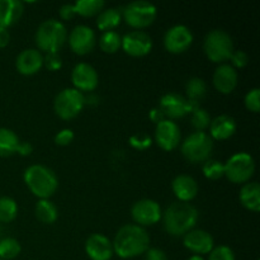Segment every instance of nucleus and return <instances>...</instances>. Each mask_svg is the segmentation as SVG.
Returning <instances> with one entry per match:
<instances>
[{"instance_id": "11", "label": "nucleus", "mask_w": 260, "mask_h": 260, "mask_svg": "<svg viewBox=\"0 0 260 260\" xmlns=\"http://www.w3.org/2000/svg\"><path fill=\"white\" fill-rule=\"evenodd\" d=\"M193 42V33L187 25L175 24L170 27L164 35V46L169 52L182 53L190 47Z\"/></svg>"}, {"instance_id": "35", "label": "nucleus", "mask_w": 260, "mask_h": 260, "mask_svg": "<svg viewBox=\"0 0 260 260\" xmlns=\"http://www.w3.org/2000/svg\"><path fill=\"white\" fill-rule=\"evenodd\" d=\"M245 107L250 112L254 113H258L260 108V89L259 88H253L246 93L245 99Z\"/></svg>"}, {"instance_id": "14", "label": "nucleus", "mask_w": 260, "mask_h": 260, "mask_svg": "<svg viewBox=\"0 0 260 260\" xmlns=\"http://www.w3.org/2000/svg\"><path fill=\"white\" fill-rule=\"evenodd\" d=\"M121 47L128 55L140 57L147 55L151 51L152 38L145 30H131L122 37Z\"/></svg>"}, {"instance_id": "17", "label": "nucleus", "mask_w": 260, "mask_h": 260, "mask_svg": "<svg viewBox=\"0 0 260 260\" xmlns=\"http://www.w3.org/2000/svg\"><path fill=\"white\" fill-rule=\"evenodd\" d=\"M183 243L185 248L194 253L196 255L210 254L211 250L215 248V240L212 235L201 229H192L189 233L185 234Z\"/></svg>"}, {"instance_id": "26", "label": "nucleus", "mask_w": 260, "mask_h": 260, "mask_svg": "<svg viewBox=\"0 0 260 260\" xmlns=\"http://www.w3.org/2000/svg\"><path fill=\"white\" fill-rule=\"evenodd\" d=\"M20 140L14 131L2 127L0 128V156H10L17 152Z\"/></svg>"}, {"instance_id": "46", "label": "nucleus", "mask_w": 260, "mask_h": 260, "mask_svg": "<svg viewBox=\"0 0 260 260\" xmlns=\"http://www.w3.org/2000/svg\"><path fill=\"white\" fill-rule=\"evenodd\" d=\"M187 260H205L202 258V255H192V256H189V258H188Z\"/></svg>"}, {"instance_id": "16", "label": "nucleus", "mask_w": 260, "mask_h": 260, "mask_svg": "<svg viewBox=\"0 0 260 260\" xmlns=\"http://www.w3.org/2000/svg\"><path fill=\"white\" fill-rule=\"evenodd\" d=\"M71 81L75 89L83 91H91L98 86L99 78L95 69L86 62H79L74 66L71 73Z\"/></svg>"}, {"instance_id": "20", "label": "nucleus", "mask_w": 260, "mask_h": 260, "mask_svg": "<svg viewBox=\"0 0 260 260\" xmlns=\"http://www.w3.org/2000/svg\"><path fill=\"white\" fill-rule=\"evenodd\" d=\"M17 70L23 75H33L43 66V56L37 48H27L20 51L15 58Z\"/></svg>"}, {"instance_id": "12", "label": "nucleus", "mask_w": 260, "mask_h": 260, "mask_svg": "<svg viewBox=\"0 0 260 260\" xmlns=\"http://www.w3.org/2000/svg\"><path fill=\"white\" fill-rule=\"evenodd\" d=\"M180 137H182L180 128L174 121L165 118L156 123L155 141L160 149L165 150V151H173L179 146Z\"/></svg>"}, {"instance_id": "18", "label": "nucleus", "mask_w": 260, "mask_h": 260, "mask_svg": "<svg viewBox=\"0 0 260 260\" xmlns=\"http://www.w3.org/2000/svg\"><path fill=\"white\" fill-rule=\"evenodd\" d=\"M85 253L91 260H109L113 256L112 241L103 234H93L85 241Z\"/></svg>"}, {"instance_id": "34", "label": "nucleus", "mask_w": 260, "mask_h": 260, "mask_svg": "<svg viewBox=\"0 0 260 260\" xmlns=\"http://www.w3.org/2000/svg\"><path fill=\"white\" fill-rule=\"evenodd\" d=\"M190 122H192V126L194 127L197 131L205 132V129L210 127L211 117L205 108L198 107L197 109H194V111L192 112V119H190Z\"/></svg>"}, {"instance_id": "31", "label": "nucleus", "mask_w": 260, "mask_h": 260, "mask_svg": "<svg viewBox=\"0 0 260 260\" xmlns=\"http://www.w3.org/2000/svg\"><path fill=\"white\" fill-rule=\"evenodd\" d=\"M20 244L14 238H4L0 240V259L10 260L17 258L20 254Z\"/></svg>"}, {"instance_id": "47", "label": "nucleus", "mask_w": 260, "mask_h": 260, "mask_svg": "<svg viewBox=\"0 0 260 260\" xmlns=\"http://www.w3.org/2000/svg\"><path fill=\"white\" fill-rule=\"evenodd\" d=\"M0 260H2V259H0Z\"/></svg>"}, {"instance_id": "37", "label": "nucleus", "mask_w": 260, "mask_h": 260, "mask_svg": "<svg viewBox=\"0 0 260 260\" xmlns=\"http://www.w3.org/2000/svg\"><path fill=\"white\" fill-rule=\"evenodd\" d=\"M128 141H129V145L137 150H146L147 147L151 146V142H152L151 139H150V136H147V135H144V134L134 135V136L129 137Z\"/></svg>"}, {"instance_id": "4", "label": "nucleus", "mask_w": 260, "mask_h": 260, "mask_svg": "<svg viewBox=\"0 0 260 260\" xmlns=\"http://www.w3.org/2000/svg\"><path fill=\"white\" fill-rule=\"evenodd\" d=\"M68 30L65 24L57 19H47L41 23L35 36V42L38 51L57 52L66 42Z\"/></svg>"}, {"instance_id": "39", "label": "nucleus", "mask_w": 260, "mask_h": 260, "mask_svg": "<svg viewBox=\"0 0 260 260\" xmlns=\"http://www.w3.org/2000/svg\"><path fill=\"white\" fill-rule=\"evenodd\" d=\"M230 61H231L230 65L233 66V68L241 69V68H244V66L248 65L249 56H248V53L245 52V51L236 50V51H234L233 55H231Z\"/></svg>"}, {"instance_id": "24", "label": "nucleus", "mask_w": 260, "mask_h": 260, "mask_svg": "<svg viewBox=\"0 0 260 260\" xmlns=\"http://www.w3.org/2000/svg\"><path fill=\"white\" fill-rule=\"evenodd\" d=\"M241 205L253 212L260 211V185L258 182H248L241 187L240 194Z\"/></svg>"}, {"instance_id": "8", "label": "nucleus", "mask_w": 260, "mask_h": 260, "mask_svg": "<svg viewBox=\"0 0 260 260\" xmlns=\"http://www.w3.org/2000/svg\"><path fill=\"white\" fill-rule=\"evenodd\" d=\"M255 172V161L248 152H236L225 162V177L235 184H245Z\"/></svg>"}, {"instance_id": "19", "label": "nucleus", "mask_w": 260, "mask_h": 260, "mask_svg": "<svg viewBox=\"0 0 260 260\" xmlns=\"http://www.w3.org/2000/svg\"><path fill=\"white\" fill-rule=\"evenodd\" d=\"M239 75L230 63H221L213 73V85L220 93L230 94L238 85Z\"/></svg>"}, {"instance_id": "42", "label": "nucleus", "mask_w": 260, "mask_h": 260, "mask_svg": "<svg viewBox=\"0 0 260 260\" xmlns=\"http://www.w3.org/2000/svg\"><path fill=\"white\" fill-rule=\"evenodd\" d=\"M145 260H168L167 254L159 248H151L146 251Z\"/></svg>"}, {"instance_id": "36", "label": "nucleus", "mask_w": 260, "mask_h": 260, "mask_svg": "<svg viewBox=\"0 0 260 260\" xmlns=\"http://www.w3.org/2000/svg\"><path fill=\"white\" fill-rule=\"evenodd\" d=\"M208 260H235V254L229 246L220 245L211 250Z\"/></svg>"}, {"instance_id": "30", "label": "nucleus", "mask_w": 260, "mask_h": 260, "mask_svg": "<svg viewBox=\"0 0 260 260\" xmlns=\"http://www.w3.org/2000/svg\"><path fill=\"white\" fill-rule=\"evenodd\" d=\"M122 43V37L116 30H107L99 38V47L107 53H114L119 50Z\"/></svg>"}, {"instance_id": "40", "label": "nucleus", "mask_w": 260, "mask_h": 260, "mask_svg": "<svg viewBox=\"0 0 260 260\" xmlns=\"http://www.w3.org/2000/svg\"><path fill=\"white\" fill-rule=\"evenodd\" d=\"M74 140V132L70 128H63L55 136V142L60 146H68L73 142Z\"/></svg>"}, {"instance_id": "7", "label": "nucleus", "mask_w": 260, "mask_h": 260, "mask_svg": "<svg viewBox=\"0 0 260 260\" xmlns=\"http://www.w3.org/2000/svg\"><path fill=\"white\" fill-rule=\"evenodd\" d=\"M156 7L146 0H135L124 5L122 10V18L127 24L139 30L151 25L156 19Z\"/></svg>"}, {"instance_id": "33", "label": "nucleus", "mask_w": 260, "mask_h": 260, "mask_svg": "<svg viewBox=\"0 0 260 260\" xmlns=\"http://www.w3.org/2000/svg\"><path fill=\"white\" fill-rule=\"evenodd\" d=\"M203 174L207 179L217 180L225 175V164L215 159H208L203 162Z\"/></svg>"}, {"instance_id": "27", "label": "nucleus", "mask_w": 260, "mask_h": 260, "mask_svg": "<svg viewBox=\"0 0 260 260\" xmlns=\"http://www.w3.org/2000/svg\"><path fill=\"white\" fill-rule=\"evenodd\" d=\"M36 217L43 223H53L58 217L57 207L50 200H40L35 208Z\"/></svg>"}, {"instance_id": "38", "label": "nucleus", "mask_w": 260, "mask_h": 260, "mask_svg": "<svg viewBox=\"0 0 260 260\" xmlns=\"http://www.w3.org/2000/svg\"><path fill=\"white\" fill-rule=\"evenodd\" d=\"M43 63L50 71L60 70L61 66H62V58L58 55V52H48L43 57Z\"/></svg>"}, {"instance_id": "45", "label": "nucleus", "mask_w": 260, "mask_h": 260, "mask_svg": "<svg viewBox=\"0 0 260 260\" xmlns=\"http://www.w3.org/2000/svg\"><path fill=\"white\" fill-rule=\"evenodd\" d=\"M10 41V33L8 28L0 27V48L5 47Z\"/></svg>"}, {"instance_id": "41", "label": "nucleus", "mask_w": 260, "mask_h": 260, "mask_svg": "<svg viewBox=\"0 0 260 260\" xmlns=\"http://www.w3.org/2000/svg\"><path fill=\"white\" fill-rule=\"evenodd\" d=\"M58 14H60V17L62 18L63 20L73 19L76 15L75 7H74V4H63L62 7L60 8V10H58Z\"/></svg>"}, {"instance_id": "13", "label": "nucleus", "mask_w": 260, "mask_h": 260, "mask_svg": "<svg viewBox=\"0 0 260 260\" xmlns=\"http://www.w3.org/2000/svg\"><path fill=\"white\" fill-rule=\"evenodd\" d=\"M69 46L78 55H86L95 47L96 36L90 27L79 24L73 28L69 35Z\"/></svg>"}, {"instance_id": "25", "label": "nucleus", "mask_w": 260, "mask_h": 260, "mask_svg": "<svg viewBox=\"0 0 260 260\" xmlns=\"http://www.w3.org/2000/svg\"><path fill=\"white\" fill-rule=\"evenodd\" d=\"M122 20V12L117 8H107L103 9L98 14L96 18V25L101 30L107 32V30H113L114 28L118 27Z\"/></svg>"}, {"instance_id": "3", "label": "nucleus", "mask_w": 260, "mask_h": 260, "mask_svg": "<svg viewBox=\"0 0 260 260\" xmlns=\"http://www.w3.org/2000/svg\"><path fill=\"white\" fill-rule=\"evenodd\" d=\"M24 182L30 192L41 200H48L58 187V179L53 170L41 164L30 165L25 169Z\"/></svg>"}, {"instance_id": "22", "label": "nucleus", "mask_w": 260, "mask_h": 260, "mask_svg": "<svg viewBox=\"0 0 260 260\" xmlns=\"http://www.w3.org/2000/svg\"><path fill=\"white\" fill-rule=\"evenodd\" d=\"M236 121L229 114H220L215 119H211L210 136L215 140H228L236 132Z\"/></svg>"}, {"instance_id": "44", "label": "nucleus", "mask_w": 260, "mask_h": 260, "mask_svg": "<svg viewBox=\"0 0 260 260\" xmlns=\"http://www.w3.org/2000/svg\"><path fill=\"white\" fill-rule=\"evenodd\" d=\"M149 117L152 122H155V123H159V122H161L162 119H165V116L162 114V112L160 111L159 107H157V108L151 109L149 113Z\"/></svg>"}, {"instance_id": "10", "label": "nucleus", "mask_w": 260, "mask_h": 260, "mask_svg": "<svg viewBox=\"0 0 260 260\" xmlns=\"http://www.w3.org/2000/svg\"><path fill=\"white\" fill-rule=\"evenodd\" d=\"M131 215L136 225L152 226L159 222L162 212L159 203L155 202L154 200L144 198L134 203L131 208Z\"/></svg>"}, {"instance_id": "15", "label": "nucleus", "mask_w": 260, "mask_h": 260, "mask_svg": "<svg viewBox=\"0 0 260 260\" xmlns=\"http://www.w3.org/2000/svg\"><path fill=\"white\" fill-rule=\"evenodd\" d=\"M159 108L165 116V118L170 119V121L183 118L189 112H192L188 99L178 93L164 94L160 99Z\"/></svg>"}, {"instance_id": "1", "label": "nucleus", "mask_w": 260, "mask_h": 260, "mask_svg": "<svg viewBox=\"0 0 260 260\" xmlns=\"http://www.w3.org/2000/svg\"><path fill=\"white\" fill-rule=\"evenodd\" d=\"M112 245L119 258H135L149 250L150 236L142 226L128 223L117 231Z\"/></svg>"}, {"instance_id": "5", "label": "nucleus", "mask_w": 260, "mask_h": 260, "mask_svg": "<svg viewBox=\"0 0 260 260\" xmlns=\"http://www.w3.org/2000/svg\"><path fill=\"white\" fill-rule=\"evenodd\" d=\"M203 50L211 61L217 63H223L230 60L235 51L233 38L223 29H212L208 32L203 42Z\"/></svg>"}, {"instance_id": "2", "label": "nucleus", "mask_w": 260, "mask_h": 260, "mask_svg": "<svg viewBox=\"0 0 260 260\" xmlns=\"http://www.w3.org/2000/svg\"><path fill=\"white\" fill-rule=\"evenodd\" d=\"M198 211L189 202H173L162 213L164 229L172 236H184L196 226Z\"/></svg>"}, {"instance_id": "32", "label": "nucleus", "mask_w": 260, "mask_h": 260, "mask_svg": "<svg viewBox=\"0 0 260 260\" xmlns=\"http://www.w3.org/2000/svg\"><path fill=\"white\" fill-rule=\"evenodd\" d=\"M18 215V205L13 198L0 197V222H10Z\"/></svg>"}, {"instance_id": "23", "label": "nucleus", "mask_w": 260, "mask_h": 260, "mask_svg": "<svg viewBox=\"0 0 260 260\" xmlns=\"http://www.w3.org/2000/svg\"><path fill=\"white\" fill-rule=\"evenodd\" d=\"M24 4L20 0H0V27L15 24L23 15Z\"/></svg>"}, {"instance_id": "29", "label": "nucleus", "mask_w": 260, "mask_h": 260, "mask_svg": "<svg viewBox=\"0 0 260 260\" xmlns=\"http://www.w3.org/2000/svg\"><path fill=\"white\" fill-rule=\"evenodd\" d=\"M76 14H80L83 17H93L99 14L106 7V3L103 0H78L74 3Z\"/></svg>"}, {"instance_id": "21", "label": "nucleus", "mask_w": 260, "mask_h": 260, "mask_svg": "<svg viewBox=\"0 0 260 260\" xmlns=\"http://www.w3.org/2000/svg\"><path fill=\"white\" fill-rule=\"evenodd\" d=\"M173 192L180 202H190L198 194V183L190 175L179 174L172 183Z\"/></svg>"}, {"instance_id": "9", "label": "nucleus", "mask_w": 260, "mask_h": 260, "mask_svg": "<svg viewBox=\"0 0 260 260\" xmlns=\"http://www.w3.org/2000/svg\"><path fill=\"white\" fill-rule=\"evenodd\" d=\"M85 96L75 88H66L56 95L53 101L55 113L62 119H73L83 111Z\"/></svg>"}, {"instance_id": "6", "label": "nucleus", "mask_w": 260, "mask_h": 260, "mask_svg": "<svg viewBox=\"0 0 260 260\" xmlns=\"http://www.w3.org/2000/svg\"><path fill=\"white\" fill-rule=\"evenodd\" d=\"M182 154L190 162H205L210 159L213 150V140L208 134L203 131H196L190 134L183 141Z\"/></svg>"}, {"instance_id": "43", "label": "nucleus", "mask_w": 260, "mask_h": 260, "mask_svg": "<svg viewBox=\"0 0 260 260\" xmlns=\"http://www.w3.org/2000/svg\"><path fill=\"white\" fill-rule=\"evenodd\" d=\"M32 150H33V147H32V145L29 144V142H27V141L22 142V141H20L19 145H18L17 152L19 155H22V156H28V155L32 152Z\"/></svg>"}, {"instance_id": "28", "label": "nucleus", "mask_w": 260, "mask_h": 260, "mask_svg": "<svg viewBox=\"0 0 260 260\" xmlns=\"http://www.w3.org/2000/svg\"><path fill=\"white\" fill-rule=\"evenodd\" d=\"M185 93H187L188 101L200 103V101H202L206 96V93H207L206 81L203 79L198 78V76L190 78L185 84Z\"/></svg>"}]
</instances>
